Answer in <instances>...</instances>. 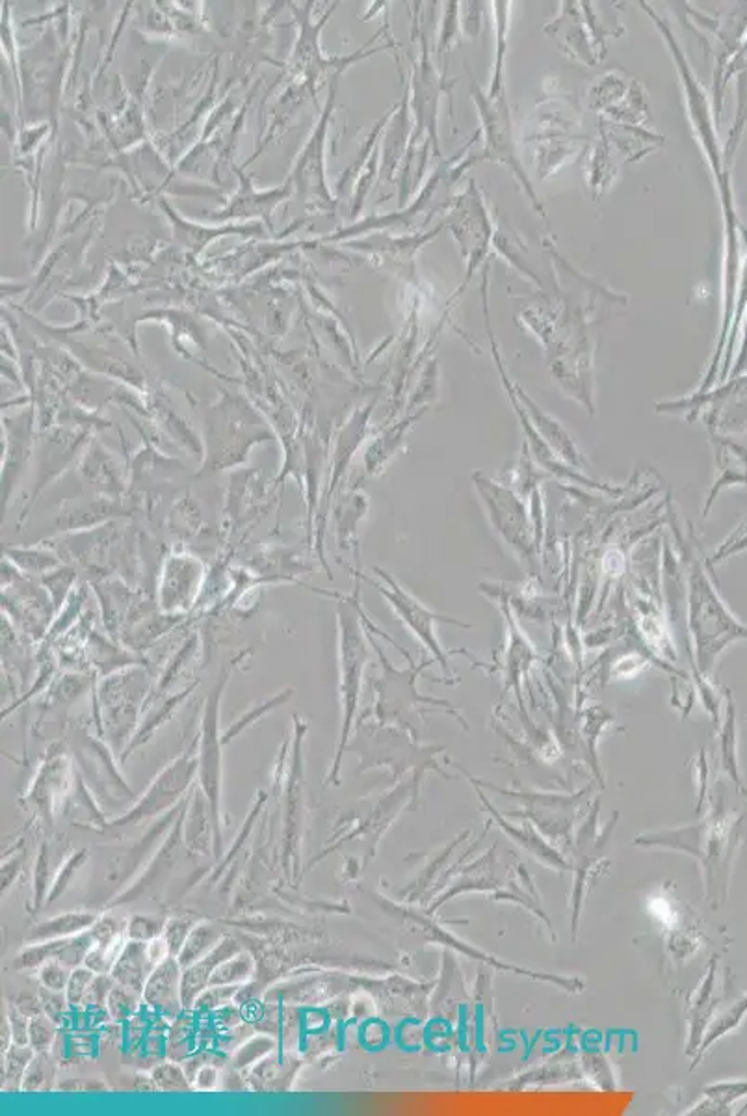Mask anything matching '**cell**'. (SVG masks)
<instances>
[{
	"mask_svg": "<svg viewBox=\"0 0 747 1116\" xmlns=\"http://www.w3.org/2000/svg\"><path fill=\"white\" fill-rule=\"evenodd\" d=\"M4 555H7L8 561L13 562L28 577H34V575L44 577V575L49 574L52 569L63 566V559L60 556V553H57L55 549L41 548V545L7 548L4 549Z\"/></svg>",
	"mask_w": 747,
	"mask_h": 1116,
	"instance_id": "27",
	"label": "cell"
},
{
	"mask_svg": "<svg viewBox=\"0 0 747 1116\" xmlns=\"http://www.w3.org/2000/svg\"><path fill=\"white\" fill-rule=\"evenodd\" d=\"M182 830H184V845L189 847V851L210 854V845H213V839H216V833H214L210 804H208L203 789L200 791L194 789V796L190 799L186 812H184Z\"/></svg>",
	"mask_w": 747,
	"mask_h": 1116,
	"instance_id": "22",
	"label": "cell"
},
{
	"mask_svg": "<svg viewBox=\"0 0 747 1116\" xmlns=\"http://www.w3.org/2000/svg\"><path fill=\"white\" fill-rule=\"evenodd\" d=\"M34 1054L36 1052L32 1046H21V1044L10 1046L4 1054V1063H2V1089L4 1091L21 1089L26 1068L34 1059Z\"/></svg>",
	"mask_w": 747,
	"mask_h": 1116,
	"instance_id": "35",
	"label": "cell"
},
{
	"mask_svg": "<svg viewBox=\"0 0 747 1116\" xmlns=\"http://www.w3.org/2000/svg\"><path fill=\"white\" fill-rule=\"evenodd\" d=\"M194 921L186 920V917H173V920L166 921L162 936L168 941L173 957L181 952L182 946H184V941L189 938L190 931L194 928Z\"/></svg>",
	"mask_w": 747,
	"mask_h": 1116,
	"instance_id": "49",
	"label": "cell"
},
{
	"mask_svg": "<svg viewBox=\"0 0 747 1116\" xmlns=\"http://www.w3.org/2000/svg\"><path fill=\"white\" fill-rule=\"evenodd\" d=\"M710 440L714 445V458H716V479L710 488L709 499L704 505L703 516H709V511L716 501L718 493L723 488L747 487V447L735 443L731 437H725L718 432H710Z\"/></svg>",
	"mask_w": 747,
	"mask_h": 1116,
	"instance_id": "18",
	"label": "cell"
},
{
	"mask_svg": "<svg viewBox=\"0 0 747 1116\" xmlns=\"http://www.w3.org/2000/svg\"><path fill=\"white\" fill-rule=\"evenodd\" d=\"M371 503L369 495L361 488H350L348 492L340 493L335 501L332 521H334L335 540L340 551L352 553L356 562H359V530L363 525L364 517L369 514Z\"/></svg>",
	"mask_w": 747,
	"mask_h": 1116,
	"instance_id": "17",
	"label": "cell"
},
{
	"mask_svg": "<svg viewBox=\"0 0 747 1116\" xmlns=\"http://www.w3.org/2000/svg\"><path fill=\"white\" fill-rule=\"evenodd\" d=\"M353 574H358L364 583H369L371 587L376 588L377 592L384 596L387 605L395 612L396 619L400 620L413 633L414 638L432 653V659L435 662H439L441 669L445 670L446 675L453 674L450 667H448L450 656H448V651L441 644L439 635H437V624L458 625L461 629H471L472 625L465 624V622H459L456 619H448V616H439L434 611H430L424 603H421L414 596H411L385 569L376 568V566L372 568V575L377 577V580L366 579L359 572H353Z\"/></svg>",
	"mask_w": 747,
	"mask_h": 1116,
	"instance_id": "7",
	"label": "cell"
},
{
	"mask_svg": "<svg viewBox=\"0 0 747 1116\" xmlns=\"http://www.w3.org/2000/svg\"><path fill=\"white\" fill-rule=\"evenodd\" d=\"M7 1020L8 1023H10V1029H12L13 1044L31 1046V1044H28V1031H31V1020H28V1016L23 1015L15 1005H10Z\"/></svg>",
	"mask_w": 747,
	"mask_h": 1116,
	"instance_id": "56",
	"label": "cell"
},
{
	"mask_svg": "<svg viewBox=\"0 0 747 1116\" xmlns=\"http://www.w3.org/2000/svg\"><path fill=\"white\" fill-rule=\"evenodd\" d=\"M422 413L424 411L406 417L400 423L393 424L390 429L382 430L372 440L363 455L364 473L379 477L387 471L390 461L395 460V456L402 451L403 440H406L409 430L421 419Z\"/></svg>",
	"mask_w": 747,
	"mask_h": 1116,
	"instance_id": "21",
	"label": "cell"
},
{
	"mask_svg": "<svg viewBox=\"0 0 747 1116\" xmlns=\"http://www.w3.org/2000/svg\"><path fill=\"white\" fill-rule=\"evenodd\" d=\"M79 469L86 482L105 493L107 497L120 499L121 493L125 492V480L120 467L103 447H94V443L89 447V453L82 456Z\"/></svg>",
	"mask_w": 747,
	"mask_h": 1116,
	"instance_id": "24",
	"label": "cell"
},
{
	"mask_svg": "<svg viewBox=\"0 0 747 1116\" xmlns=\"http://www.w3.org/2000/svg\"><path fill=\"white\" fill-rule=\"evenodd\" d=\"M709 562H703L694 551H688V574H686V609L688 631L694 640V664L697 677H707L718 659L731 644L747 640V625L740 624L728 611L718 592L716 585L709 577Z\"/></svg>",
	"mask_w": 747,
	"mask_h": 1116,
	"instance_id": "1",
	"label": "cell"
},
{
	"mask_svg": "<svg viewBox=\"0 0 747 1116\" xmlns=\"http://www.w3.org/2000/svg\"><path fill=\"white\" fill-rule=\"evenodd\" d=\"M459 2H448L445 8V15H443V28L439 34V57L445 60L448 51L453 49V45L459 41Z\"/></svg>",
	"mask_w": 747,
	"mask_h": 1116,
	"instance_id": "45",
	"label": "cell"
},
{
	"mask_svg": "<svg viewBox=\"0 0 747 1116\" xmlns=\"http://www.w3.org/2000/svg\"><path fill=\"white\" fill-rule=\"evenodd\" d=\"M186 806H189V801L184 802V807H182L179 819L173 823V830H171L170 838L166 839V843L160 847V851L157 852V856H153L152 865L145 869V873L142 877H140L138 883L134 884V886H132L126 893H123L118 901L113 902V904L129 902V899H132V897L140 896V893H142V891H144V889L147 888V886H149V884H152L153 880L162 873V871L170 869L171 864L179 859V852H181L182 849V841H184V839H182V832H184V830H182V825H184V812H186Z\"/></svg>",
	"mask_w": 747,
	"mask_h": 1116,
	"instance_id": "26",
	"label": "cell"
},
{
	"mask_svg": "<svg viewBox=\"0 0 747 1116\" xmlns=\"http://www.w3.org/2000/svg\"><path fill=\"white\" fill-rule=\"evenodd\" d=\"M274 1047H276V1041H272L268 1036H257V1039H252V1041L248 1042V1044L239 1047L237 1057H234V1065L239 1066V1068H242V1066L245 1065H252L255 1060L261 1059L263 1055L272 1052Z\"/></svg>",
	"mask_w": 747,
	"mask_h": 1116,
	"instance_id": "51",
	"label": "cell"
},
{
	"mask_svg": "<svg viewBox=\"0 0 747 1116\" xmlns=\"http://www.w3.org/2000/svg\"><path fill=\"white\" fill-rule=\"evenodd\" d=\"M443 76L437 75L434 62L430 58V49L426 41L422 47V58L417 70H414V115H417V131H414L413 145L421 139H427L435 155L441 157L439 136H437V115H439L441 92Z\"/></svg>",
	"mask_w": 747,
	"mask_h": 1116,
	"instance_id": "12",
	"label": "cell"
},
{
	"mask_svg": "<svg viewBox=\"0 0 747 1116\" xmlns=\"http://www.w3.org/2000/svg\"><path fill=\"white\" fill-rule=\"evenodd\" d=\"M181 983L182 965L179 964L177 957H170L155 965L142 992L145 1009L152 1010L153 1015L162 1016L168 1022H173L177 1016L184 1012Z\"/></svg>",
	"mask_w": 747,
	"mask_h": 1116,
	"instance_id": "14",
	"label": "cell"
},
{
	"mask_svg": "<svg viewBox=\"0 0 747 1116\" xmlns=\"http://www.w3.org/2000/svg\"><path fill=\"white\" fill-rule=\"evenodd\" d=\"M240 951L242 949H240L239 941L232 940L231 936H226L218 946L214 947L213 951L208 952L207 957H203L200 962L182 970L181 997L184 1010L192 1009L195 999L210 986L214 970Z\"/></svg>",
	"mask_w": 747,
	"mask_h": 1116,
	"instance_id": "19",
	"label": "cell"
},
{
	"mask_svg": "<svg viewBox=\"0 0 747 1116\" xmlns=\"http://www.w3.org/2000/svg\"><path fill=\"white\" fill-rule=\"evenodd\" d=\"M359 577L356 575V590L352 596H334L337 601V635H339V693L342 719H340V739L334 765V780L339 775L340 759L345 756L346 744L352 733L353 720L358 715L361 683L364 669L369 662V633H366V612H364L359 593Z\"/></svg>",
	"mask_w": 747,
	"mask_h": 1116,
	"instance_id": "2",
	"label": "cell"
},
{
	"mask_svg": "<svg viewBox=\"0 0 747 1116\" xmlns=\"http://www.w3.org/2000/svg\"><path fill=\"white\" fill-rule=\"evenodd\" d=\"M164 927H166V921L155 915H134L129 923H126V936L129 940L136 941H153L158 936H162Z\"/></svg>",
	"mask_w": 747,
	"mask_h": 1116,
	"instance_id": "43",
	"label": "cell"
},
{
	"mask_svg": "<svg viewBox=\"0 0 747 1116\" xmlns=\"http://www.w3.org/2000/svg\"><path fill=\"white\" fill-rule=\"evenodd\" d=\"M564 7L566 8L562 10L559 17L545 26L546 34L558 41L559 49H564L578 62L595 65L601 57L591 45L590 34L586 32L582 8H577L578 4L575 2H564Z\"/></svg>",
	"mask_w": 747,
	"mask_h": 1116,
	"instance_id": "16",
	"label": "cell"
},
{
	"mask_svg": "<svg viewBox=\"0 0 747 1116\" xmlns=\"http://www.w3.org/2000/svg\"><path fill=\"white\" fill-rule=\"evenodd\" d=\"M197 741L200 739L195 737L194 743L190 744L189 751L177 757L170 767H166L155 778V782L145 791V795L140 799L138 804L132 807L129 814L112 820L110 827H129L140 820L149 819L153 815L162 814L164 809H168L179 796L184 795V791L189 789L194 776L197 775V767H200Z\"/></svg>",
	"mask_w": 747,
	"mask_h": 1116,
	"instance_id": "11",
	"label": "cell"
},
{
	"mask_svg": "<svg viewBox=\"0 0 747 1116\" xmlns=\"http://www.w3.org/2000/svg\"><path fill=\"white\" fill-rule=\"evenodd\" d=\"M448 226L458 240L459 250L467 263L463 284L459 285L456 295L450 298L453 303L456 298L463 295L465 287L471 284V279L480 271L495 242V224L491 218L490 208L485 205L482 190L478 189L474 181L469 183L461 196L454 200Z\"/></svg>",
	"mask_w": 747,
	"mask_h": 1116,
	"instance_id": "8",
	"label": "cell"
},
{
	"mask_svg": "<svg viewBox=\"0 0 747 1116\" xmlns=\"http://www.w3.org/2000/svg\"><path fill=\"white\" fill-rule=\"evenodd\" d=\"M194 1079H197V1081H195L194 1089H202V1091H208V1089H213L214 1083H216V1079H218V1072H216V1068H214L213 1065H205L203 1066L202 1070L197 1072V1076H195Z\"/></svg>",
	"mask_w": 747,
	"mask_h": 1116,
	"instance_id": "60",
	"label": "cell"
},
{
	"mask_svg": "<svg viewBox=\"0 0 747 1116\" xmlns=\"http://www.w3.org/2000/svg\"><path fill=\"white\" fill-rule=\"evenodd\" d=\"M97 917L89 912H70V914L57 915L52 920L44 921L32 928L31 941L58 940V938H70L76 934L86 933L92 928Z\"/></svg>",
	"mask_w": 747,
	"mask_h": 1116,
	"instance_id": "28",
	"label": "cell"
},
{
	"mask_svg": "<svg viewBox=\"0 0 747 1116\" xmlns=\"http://www.w3.org/2000/svg\"><path fill=\"white\" fill-rule=\"evenodd\" d=\"M496 21V49L495 65H493V79H491L487 92L496 94L506 89V55H508L509 38V12L511 2H495Z\"/></svg>",
	"mask_w": 747,
	"mask_h": 1116,
	"instance_id": "31",
	"label": "cell"
},
{
	"mask_svg": "<svg viewBox=\"0 0 747 1116\" xmlns=\"http://www.w3.org/2000/svg\"><path fill=\"white\" fill-rule=\"evenodd\" d=\"M86 854H88L86 851L75 852V854L65 862L62 869L58 871L57 880L52 884V889L49 891V896H47V901H45L47 904H52V902L57 901L58 897L62 896L63 891L68 889L71 880L75 878L76 871L81 869L82 864L86 862Z\"/></svg>",
	"mask_w": 747,
	"mask_h": 1116,
	"instance_id": "48",
	"label": "cell"
},
{
	"mask_svg": "<svg viewBox=\"0 0 747 1116\" xmlns=\"http://www.w3.org/2000/svg\"><path fill=\"white\" fill-rule=\"evenodd\" d=\"M99 1049V1034L76 1031L68 1036V1055L70 1057H92Z\"/></svg>",
	"mask_w": 747,
	"mask_h": 1116,
	"instance_id": "54",
	"label": "cell"
},
{
	"mask_svg": "<svg viewBox=\"0 0 747 1116\" xmlns=\"http://www.w3.org/2000/svg\"><path fill=\"white\" fill-rule=\"evenodd\" d=\"M95 975L97 973L88 970L86 965H79V968L71 972L70 983H68V988L63 992L65 997H68L71 1010L82 1009V1003H84V997L88 994L89 984L94 983Z\"/></svg>",
	"mask_w": 747,
	"mask_h": 1116,
	"instance_id": "44",
	"label": "cell"
},
{
	"mask_svg": "<svg viewBox=\"0 0 747 1116\" xmlns=\"http://www.w3.org/2000/svg\"><path fill=\"white\" fill-rule=\"evenodd\" d=\"M747 551V519L746 524H742L738 529L728 537L727 542L723 543L722 548L718 549L716 553L710 559L709 566L720 564V562L727 561L731 556L738 555Z\"/></svg>",
	"mask_w": 747,
	"mask_h": 1116,
	"instance_id": "52",
	"label": "cell"
},
{
	"mask_svg": "<svg viewBox=\"0 0 747 1116\" xmlns=\"http://www.w3.org/2000/svg\"><path fill=\"white\" fill-rule=\"evenodd\" d=\"M744 321H746V328H744V337H742L740 352H738V358H736L735 367L731 369L733 374H740V372L747 367V310L746 315H744Z\"/></svg>",
	"mask_w": 747,
	"mask_h": 1116,
	"instance_id": "61",
	"label": "cell"
},
{
	"mask_svg": "<svg viewBox=\"0 0 747 1116\" xmlns=\"http://www.w3.org/2000/svg\"><path fill=\"white\" fill-rule=\"evenodd\" d=\"M329 1020H332V1016L327 1015L326 1010H302V1028L305 1029V1033L324 1031L329 1025Z\"/></svg>",
	"mask_w": 747,
	"mask_h": 1116,
	"instance_id": "58",
	"label": "cell"
},
{
	"mask_svg": "<svg viewBox=\"0 0 747 1116\" xmlns=\"http://www.w3.org/2000/svg\"><path fill=\"white\" fill-rule=\"evenodd\" d=\"M253 970L255 964L252 957L248 952H237L214 970L210 986H240L252 979Z\"/></svg>",
	"mask_w": 747,
	"mask_h": 1116,
	"instance_id": "36",
	"label": "cell"
},
{
	"mask_svg": "<svg viewBox=\"0 0 747 1116\" xmlns=\"http://www.w3.org/2000/svg\"><path fill=\"white\" fill-rule=\"evenodd\" d=\"M227 934L221 931L220 927H216L214 923L203 921V923H195L194 928L190 931L189 938L184 941L181 952L177 955L179 964L184 968L200 962L203 957H207L208 952L213 951L214 947L218 946Z\"/></svg>",
	"mask_w": 747,
	"mask_h": 1116,
	"instance_id": "29",
	"label": "cell"
},
{
	"mask_svg": "<svg viewBox=\"0 0 747 1116\" xmlns=\"http://www.w3.org/2000/svg\"><path fill=\"white\" fill-rule=\"evenodd\" d=\"M371 411L372 404L363 408V410H359L352 417V421L346 424L342 432L337 435L334 455H332V475H329V482H327L326 493H324V503H322L324 506H322L321 517L316 519V524H318V529H316L318 545H322V538H324V530H326L324 527H326L327 516H329V506H332V501H334L335 490L340 487L348 467L352 464L353 456H356L359 447H361V443H363L366 429H369Z\"/></svg>",
	"mask_w": 747,
	"mask_h": 1116,
	"instance_id": "13",
	"label": "cell"
},
{
	"mask_svg": "<svg viewBox=\"0 0 747 1116\" xmlns=\"http://www.w3.org/2000/svg\"><path fill=\"white\" fill-rule=\"evenodd\" d=\"M746 1015L747 994L746 996H742L740 999H738V1001L735 1003V1005H731V1007H728V1009L725 1010L723 1015L718 1016L716 1020L712 1022V1025H710L709 1031H707V1034H704L703 1041H701V1044H699V1049H697V1054L699 1055H697L696 1059H694V1066H697L699 1059L703 1057L704 1052H707V1049H709V1047L712 1046L714 1042L720 1041L722 1036H725V1034L731 1033V1031H735V1029L738 1028V1025H740L742 1022H744V1018H746Z\"/></svg>",
	"mask_w": 747,
	"mask_h": 1116,
	"instance_id": "34",
	"label": "cell"
},
{
	"mask_svg": "<svg viewBox=\"0 0 747 1116\" xmlns=\"http://www.w3.org/2000/svg\"><path fill=\"white\" fill-rule=\"evenodd\" d=\"M76 580H79V574L71 566H60L41 577V587L51 596L52 605L57 611L62 609V603L70 600L68 596H70L71 588L75 587Z\"/></svg>",
	"mask_w": 747,
	"mask_h": 1116,
	"instance_id": "39",
	"label": "cell"
},
{
	"mask_svg": "<svg viewBox=\"0 0 747 1116\" xmlns=\"http://www.w3.org/2000/svg\"><path fill=\"white\" fill-rule=\"evenodd\" d=\"M55 1079V1060L47 1052H36L31 1065L26 1068L21 1091H47L51 1089L49 1081Z\"/></svg>",
	"mask_w": 747,
	"mask_h": 1116,
	"instance_id": "40",
	"label": "cell"
},
{
	"mask_svg": "<svg viewBox=\"0 0 747 1116\" xmlns=\"http://www.w3.org/2000/svg\"><path fill=\"white\" fill-rule=\"evenodd\" d=\"M38 996L41 999V1005H44L45 1015L49 1016L51 1020H55L57 1023L68 1020V1012H70L71 1007L63 992L49 991V988L41 986Z\"/></svg>",
	"mask_w": 747,
	"mask_h": 1116,
	"instance_id": "50",
	"label": "cell"
},
{
	"mask_svg": "<svg viewBox=\"0 0 747 1116\" xmlns=\"http://www.w3.org/2000/svg\"><path fill=\"white\" fill-rule=\"evenodd\" d=\"M290 696H292V688L284 691V693L276 694L274 698H268V700L263 701L261 706L252 707L244 717H240V719L237 720V722H234V724H232L231 728L224 733V735H221L224 744L229 743L231 739H234L239 735V733L244 732L248 725L253 724V722H257L261 717H264V715L272 711V709H276V707L281 706L285 701H289Z\"/></svg>",
	"mask_w": 747,
	"mask_h": 1116,
	"instance_id": "41",
	"label": "cell"
},
{
	"mask_svg": "<svg viewBox=\"0 0 747 1116\" xmlns=\"http://www.w3.org/2000/svg\"><path fill=\"white\" fill-rule=\"evenodd\" d=\"M471 95L472 101L477 105L480 125H482L480 131H482V136H484V149L478 153L480 160L482 163L490 160V163H498V165L506 166L516 177L517 183L521 184V189L525 190V194H527L528 200L532 203V207L540 213L543 220H546L543 203H541L540 196L535 194L532 181H530V177H528L525 166H522L506 89L491 94L487 89L484 92V89L478 88L477 84H472Z\"/></svg>",
	"mask_w": 747,
	"mask_h": 1116,
	"instance_id": "3",
	"label": "cell"
},
{
	"mask_svg": "<svg viewBox=\"0 0 747 1116\" xmlns=\"http://www.w3.org/2000/svg\"><path fill=\"white\" fill-rule=\"evenodd\" d=\"M207 424L202 471L195 473V477H207L244 466L255 445L272 440L270 430L258 421L252 410L234 408V411L227 413L224 408H214Z\"/></svg>",
	"mask_w": 747,
	"mask_h": 1116,
	"instance_id": "4",
	"label": "cell"
},
{
	"mask_svg": "<svg viewBox=\"0 0 747 1116\" xmlns=\"http://www.w3.org/2000/svg\"><path fill=\"white\" fill-rule=\"evenodd\" d=\"M108 1012L113 1022L125 1023L132 1015H136L142 1007V994L126 988L123 984H113L110 997H108Z\"/></svg>",
	"mask_w": 747,
	"mask_h": 1116,
	"instance_id": "38",
	"label": "cell"
},
{
	"mask_svg": "<svg viewBox=\"0 0 747 1116\" xmlns=\"http://www.w3.org/2000/svg\"><path fill=\"white\" fill-rule=\"evenodd\" d=\"M194 688L195 683H192V685L182 688L179 693L170 694V696H168V694H164V696H160L157 700L145 701L144 711H147V715H145L142 725H138V730L134 733V737L131 739V743L126 744L125 756H123V759H125L126 756H131L132 752L140 748L142 744L147 743V741L157 733V730H160V728H162V725L166 724L171 717H173V713H176L177 709H179V706H181L182 701L189 698L190 693H192Z\"/></svg>",
	"mask_w": 747,
	"mask_h": 1116,
	"instance_id": "25",
	"label": "cell"
},
{
	"mask_svg": "<svg viewBox=\"0 0 747 1116\" xmlns=\"http://www.w3.org/2000/svg\"><path fill=\"white\" fill-rule=\"evenodd\" d=\"M71 968L62 964L60 960H49L44 965H39V983L49 991L65 992L68 983H70Z\"/></svg>",
	"mask_w": 747,
	"mask_h": 1116,
	"instance_id": "46",
	"label": "cell"
},
{
	"mask_svg": "<svg viewBox=\"0 0 747 1116\" xmlns=\"http://www.w3.org/2000/svg\"><path fill=\"white\" fill-rule=\"evenodd\" d=\"M707 1096L718 1100L722 1105L733 1104L738 1097L746 1096V1081H725L720 1085H712L707 1089Z\"/></svg>",
	"mask_w": 747,
	"mask_h": 1116,
	"instance_id": "55",
	"label": "cell"
},
{
	"mask_svg": "<svg viewBox=\"0 0 747 1116\" xmlns=\"http://www.w3.org/2000/svg\"><path fill=\"white\" fill-rule=\"evenodd\" d=\"M13 1005H15L23 1015L28 1016V1018H36V1016L44 1012L41 999H39V996H32V994H21V996L17 997V1001L13 1003Z\"/></svg>",
	"mask_w": 747,
	"mask_h": 1116,
	"instance_id": "59",
	"label": "cell"
},
{
	"mask_svg": "<svg viewBox=\"0 0 747 1116\" xmlns=\"http://www.w3.org/2000/svg\"><path fill=\"white\" fill-rule=\"evenodd\" d=\"M207 569L200 556L189 551H171L164 556L158 572L157 603L164 614L184 616L192 611L205 585Z\"/></svg>",
	"mask_w": 747,
	"mask_h": 1116,
	"instance_id": "10",
	"label": "cell"
},
{
	"mask_svg": "<svg viewBox=\"0 0 747 1116\" xmlns=\"http://www.w3.org/2000/svg\"><path fill=\"white\" fill-rule=\"evenodd\" d=\"M361 1041H363L364 1046L371 1047V1049L382 1047L387 1042V1028H385L384 1023L377 1022V1020H369L361 1028Z\"/></svg>",
	"mask_w": 747,
	"mask_h": 1116,
	"instance_id": "57",
	"label": "cell"
},
{
	"mask_svg": "<svg viewBox=\"0 0 747 1116\" xmlns=\"http://www.w3.org/2000/svg\"><path fill=\"white\" fill-rule=\"evenodd\" d=\"M472 482L478 495L482 497L496 535L503 538L504 543L514 551V555L522 564H527V568L534 574L538 543L528 519L525 501L511 488L504 487L480 471L472 475Z\"/></svg>",
	"mask_w": 747,
	"mask_h": 1116,
	"instance_id": "6",
	"label": "cell"
},
{
	"mask_svg": "<svg viewBox=\"0 0 747 1116\" xmlns=\"http://www.w3.org/2000/svg\"><path fill=\"white\" fill-rule=\"evenodd\" d=\"M714 983H716V962H712V964H710L709 973H707V981H704L703 986H701V991H699V996H697L696 1003L691 1005L690 1054H694V1052L699 1049V1044L703 1041V1039H701V1034H703L704 1020L709 1018L712 1009L716 1007V1005H714V1003H716V999H714Z\"/></svg>",
	"mask_w": 747,
	"mask_h": 1116,
	"instance_id": "33",
	"label": "cell"
},
{
	"mask_svg": "<svg viewBox=\"0 0 747 1116\" xmlns=\"http://www.w3.org/2000/svg\"><path fill=\"white\" fill-rule=\"evenodd\" d=\"M81 445L82 442L76 435H70L65 440H62L60 435H55L51 440H45L41 455H39L38 480H36V487H34L32 495L28 497V505L23 511L21 521H25V517L28 516V506L36 501L39 493L44 492L45 488L49 487L52 480L58 479L65 471V467L75 461L79 451H81Z\"/></svg>",
	"mask_w": 747,
	"mask_h": 1116,
	"instance_id": "20",
	"label": "cell"
},
{
	"mask_svg": "<svg viewBox=\"0 0 747 1116\" xmlns=\"http://www.w3.org/2000/svg\"><path fill=\"white\" fill-rule=\"evenodd\" d=\"M57 1025L58 1023L47 1015L32 1018L28 1044L34 1047V1052H47L49 1047H52L58 1036Z\"/></svg>",
	"mask_w": 747,
	"mask_h": 1116,
	"instance_id": "42",
	"label": "cell"
},
{
	"mask_svg": "<svg viewBox=\"0 0 747 1116\" xmlns=\"http://www.w3.org/2000/svg\"><path fill=\"white\" fill-rule=\"evenodd\" d=\"M153 680L144 664H131L108 674L97 691L103 722L113 752L125 748L126 739L138 730L140 707L152 694Z\"/></svg>",
	"mask_w": 747,
	"mask_h": 1116,
	"instance_id": "5",
	"label": "cell"
},
{
	"mask_svg": "<svg viewBox=\"0 0 747 1116\" xmlns=\"http://www.w3.org/2000/svg\"><path fill=\"white\" fill-rule=\"evenodd\" d=\"M7 447L2 451V512L10 506L13 490L28 467L34 453V430L31 421H7Z\"/></svg>",
	"mask_w": 747,
	"mask_h": 1116,
	"instance_id": "15",
	"label": "cell"
},
{
	"mask_svg": "<svg viewBox=\"0 0 747 1116\" xmlns=\"http://www.w3.org/2000/svg\"><path fill=\"white\" fill-rule=\"evenodd\" d=\"M152 1078L158 1091L189 1092L190 1089H194L184 1066L179 1065L177 1060H164L153 1066Z\"/></svg>",
	"mask_w": 747,
	"mask_h": 1116,
	"instance_id": "37",
	"label": "cell"
},
{
	"mask_svg": "<svg viewBox=\"0 0 747 1116\" xmlns=\"http://www.w3.org/2000/svg\"><path fill=\"white\" fill-rule=\"evenodd\" d=\"M229 670H224L218 682L210 688L208 693L207 701H205V709H203L202 720V735H200V746H197V759H200V767H197V775H200V782H202L203 793L207 796L208 804H210V812H213L214 819V833H216V854H220V830H218V817H220V795H221V741L220 733V706L221 696L226 691L227 682H229Z\"/></svg>",
	"mask_w": 747,
	"mask_h": 1116,
	"instance_id": "9",
	"label": "cell"
},
{
	"mask_svg": "<svg viewBox=\"0 0 747 1116\" xmlns=\"http://www.w3.org/2000/svg\"><path fill=\"white\" fill-rule=\"evenodd\" d=\"M725 696H727V713H725V720H723L722 730H720V767L733 778V782L740 793H747L744 783H742L740 772H738V761H736L735 700L728 691Z\"/></svg>",
	"mask_w": 747,
	"mask_h": 1116,
	"instance_id": "32",
	"label": "cell"
},
{
	"mask_svg": "<svg viewBox=\"0 0 747 1116\" xmlns=\"http://www.w3.org/2000/svg\"><path fill=\"white\" fill-rule=\"evenodd\" d=\"M113 984H116V981H113L110 973L95 975L94 983L89 984L88 994L84 997L81 1010L108 1009V997H110Z\"/></svg>",
	"mask_w": 747,
	"mask_h": 1116,
	"instance_id": "47",
	"label": "cell"
},
{
	"mask_svg": "<svg viewBox=\"0 0 747 1116\" xmlns=\"http://www.w3.org/2000/svg\"><path fill=\"white\" fill-rule=\"evenodd\" d=\"M503 611L506 614V622H508L509 627L508 659H506V664H508V682L509 685L519 687L522 672H527L528 667L532 664L534 659H538V656L532 650V646L528 644L527 637H522L521 629L516 624V620L511 616L508 607L503 605Z\"/></svg>",
	"mask_w": 747,
	"mask_h": 1116,
	"instance_id": "30",
	"label": "cell"
},
{
	"mask_svg": "<svg viewBox=\"0 0 747 1116\" xmlns=\"http://www.w3.org/2000/svg\"><path fill=\"white\" fill-rule=\"evenodd\" d=\"M155 970L153 960L147 952V941L129 940L120 952V957L113 962L110 975L118 984H123L131 991L144 992L145 983Z\"/></svg>",
	"mask_w": 747,
	"mask_h": 1116,
	"instance_id": "23",
	"label": "cell"
},
{
	"mask_svg": "<svg viewBox=\"0 0 747 1116\" xmlns=\"http://www.w3.org/2000/svg\"><path fill=\"white\" fill-rule=\"evenodd\" d=\"M88 933L92 934L95 946L107 947L108 949L121 936L120 921L107 915V917L95 921Z\"/></svg>",
	"mask_w": 747,
	"mask_h": 1116,
	"instance_id": "53",
	"label": "cell"
}]
</instances>
